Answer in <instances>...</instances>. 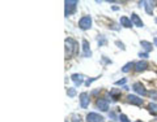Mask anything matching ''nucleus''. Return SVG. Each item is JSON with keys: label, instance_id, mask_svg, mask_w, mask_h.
Listing matches in <instances>:
<instances>
[{"label": "nucleus", "instance_id": "obj_10", "mask_svg": "<svg viewBox=\"0 0 157 122\" xmlns=\"http://www.w3.org/2000/svg\"><path fill=\"white\" fill-rule=\"evenodd\" d=\"M147 68H148V62L145 60H143V61H138V62H135V68H134V69L140 73V71H144Z\"/></svg>", "mask_w": 157, "mask_h": 122}, {"label": "nucleus", "instance_id": "obj_11", "mask_svg": "<svg viewBox=\"0 0 157 122\" xmlns=\"http://www.w3.org/2000/svg\"><path fill=\"white\" fill-rule=\"evenodd\" d=\"M71 79L73 81L75 86H81L84 82V75L83 74H72L71 75Z\"/></svg>", "mask_w": 157, "mask_h": 122}, {"label": "nucleus", "instance_id": "obj_29", "mask_svg": "<svg viewBox=\"0 0 157 122\" xmlns=\"http://www.w3.org/2000/svg\"><path fill=\"white\" fill-rule=\"evenodd\" d=\"M156 22H157V18H156Z\"/></svg>", "mask_w": 157, "mask_h": 122}, {"label": "nucleus", "instance_id": "obj_26", "mask_svg": "<svg viewBox=\"0 0 157 122\" xmlns=\"http://www.w3.org/2000/svg\"><path fill=\"white\" fill-rule=\"evenodd\" d=\"M109 117H111V118H115V113H109Z\"/></svg>", "mask_w": 157, "mask_h": 122}, {"label": "nucleus", "instance_id": "obj_6", "mask_svg": "<svg viewBox=\"0 0 157 122\" xmlns=\"http://www.w3.org/2000/svg\"><path fill=\"white\" fill-rule=\"evenodd\" d=\"M89 103H90V99H89V95L87 92H81L80 94V105L81 108H88L89 107Z\"/></svg>", "mask_w": 157, "mask_h": 122}, {"label": "nucleus", "instance_id": "obj_3", "mask_svg": "<svg viewBox=\"0 0 157 122\" xmlns=\"http://www.w3.org/2000/svg\"><path fill=\"white\" fill-rule=\"evenodd\" d=\"M78 27L81 30H88V29L92 27V17L90 16H84L81 17L80 21H78Z\"/></svg>", "mask_w": 157, "mask_h": 122}, {"label": "nucleus", "instance_id": "obj_13", "mask_svg": "<svg viewBox=\"0 0 157 122\" xmlns=\"http://www.w3.org/2000/svg\"><path fill=\"white\" fill-rule=\"evenodd\" d=\"M131 21H132V24L135 25V26H138V27H143V26H144L143 21L140 20V17H139L136 13H132V14H131Z\"/></svg>", "mask_w": 157, "mask_h": 122}, {"label": "nucleus", "instance_id": "obj_21", "mask_svg": "<svg viewBox=\"0 0 157 122\" xmlns=\"http://www.w3.org/2000/svg\"><path fill=\"white\" fill-rule=\"evenodd\" d=\"M98 78H99V77H96V78H92V79H88L87 82H85V86H89L90 83H93V82H94V81H97Z\"/></svg>", "mask_w": 157, "mask_h": 122}, {"label": "nucleus", "instance_id": "obj_22", "mask_svg": "<svg viewBox=\"0 0 157 122\" xmlns=\"http://www.w3.org/2000/svg\"><path fill=\"white\" fill-rule=\"evenodd\" d=\"M126 82H127V79H126V78H123V79H120V81H117V82H115V85H118V86H120V85H126Z\"/></svg>", "mask_w": 157, "mask_h": 122}, {"label": "nucleus", "instance_id": "obj_28", "mask_svg": "<svg viewBox=\"0 0 157 122\" xmlns=\"http://www.w3.org/2000/svg\"><path fill=\"white\" fill-rule=\"evenodd\" d=\"M135 122H141V121H135Z\"/></svg>", "mask_w": 157, "mask_h": 122}, {"label": "nucleus", "instance_id": "obj_7", "mask_svg": "<svg viewBox=\"0 0 157 122\" xmlns=\"http://www.w3.org/2000/svg\"><path fill=\"white\" fill-rule=\"evenodd\" d=\"M132 90L135 92H136V94H139L140 96H145L148 94L147 92V90L144 88V86H143L141 83H139V82H136V83H134V86H132Z\"/></svg>", "mask_w": 157, "mask_h": 122}, {"label": "nucleus", "instance_id": "obj_4", "mask_svg": "<svg viewBox=\"0 0 157 122\" xmlns=\"http://www.w3.org/2000/svg\"><path fill=\"white\" fill-rule=\"evenodd\" d=\"M96 105H97V108L99 110H102V112H108L109 110V101L103 98H98L97 101H96Z\"/></svg>", "mask_w": 157, "mask_h": 122}, {"label": "nucleus", "instance_id": "obj_1", "mask_svg": "<svg viewBox=\"0 0 157 122\" xmlns=\"http://www.w3.org/2000/svg\"><path fill=\"white\" fill-rule=\"evenodd\" d=\"M77 51H78L77 42L72 38H67L66 39V56L70 57L72 55H76Z\"/></svg>", "mask_w": 157, "mask_h": 122}, {"label": "nucleus", "instance_id": "obj_5", "mask_svg": "<svg viewBox=\"0 0 157 122\" xmlns=\"http://www.w3.org/2000/svg\"><path fill=\"white\" fill-rule=\"evenodd\" d=\"M87 122H103V117L98 113L90 112L87 114Z\"/></svg>", "mask_w": 157, "mask_h": 122}, {"label": "nucleus", "instance_id": "obj_20", "mask_svg": "<svg viewBox=\"0 0 157 122\" xmlns=\"http://www.w3.org/2000/svg\"><path fill=\"white\" fill-rule=\"evenodd\" d=\"M119 120H120V122H130L126 114H120V116H119Z\"/></svg>", "mask_w": 157, "mask_h": 122}, {"label": "nucleus", "instance_id": "obj_2", "mask_svg": "<svg viewBox=\"0 0 157 122\" xmlns=\"http://www.w3.org/2000/svg\"><path fill=\"white\" fill-rule=\"evenodd\" d=\"M64 4H66V13L64 14H66V17H68V16H71V14H73L76 12L78 1H76V0H67Z\"/></svg>", "mask_w": 157, "mask_h": 122}, {"label": "nucleus", "instance_id": "obj_16", "mask_svg": "<svg viewBox=\"0 0 157 122\" xmlns=\"http://www.w3.org/2000/svg\"><path fill=\"white\" fill-rule=\"evenodd\" d=\"M144 8H145V12L148 14H152L153 13V3L152 1H144Z\"/></svg>", "mask_w": 157, "mask_h": 122}, {"label": "nucleus", "instance_id": "obj_23", "mask_svg": "<svg viewBox=\"0 0 157 122\" xmlns=\"http://www.w3.org/2000/svg\"><path fill=\"white\" fill-rule=\"evenodd\" d=\"M149 95H151V98H152L153 100H157V91H152Z\"/></svg>", "mask_w": 157, "mask_h": 122}, {"label": "nucleus", "instance_id": "obj_24", "mask_svg": "<svg viewBox=\"0 0 157 122\" xmlns=\"http://www.w3.org/2000/svg\"><path fill=\"white\" fill-rule=\"evenodd\" d=\"M139 57H143V59H147V57H148V52H140V53H139Z\"/></svg>", "mask_w": 157, "mask_h": 122}, {"label": "nucleus", "instance_id": "obj_18", "mask_svg": "<svg viewBox=\"0 0 157 122\" xmlns=\"http://www.w3.org/2000/svg\"><path fill=\"white\" fill-rule=\"evenodd\" d=\"M148 109H149V112H151L153 116H157V104L156 103H151V104H149Z\"/></svg>", "mask_w": 157, "mask_h": 122}, {"label": "nucleus", "instance_id": "obj_17", "mask_svg": "<svg viewBox=\"0 0 157 122\" xmlns=\"http://www.w3.org/2000/svg\"><path fill=\"white\" fill-rule=\"evenodd\" d=\"M135 68V62H127L126 65H124L123 68H122V71L123 73H128L131 69H134Z\"/></svg>", "mask_w": 157, "mask_h": 122}, {"label": "nucleus", "instance_id": "obj_14", "mask_svg": "<svg viewBox=\"0 0 157 122\" xmlns=\"http://www.w3.org/2000/svg\"><path fill=\"white\" fill-rule=\"evenodd\" d=\"M110 98H111L113 100H118L120 98V90L119 88H113L111 91H110Z\"/></svg>", "mask_w": 157, "mask_h": 122}, {"label": "nucleus", "instance_id": "obj_8", "mask_svg": "<svg viewBox=\"0 0 157 122\" xmlns=\"http://www.w3.org/2000/svg\"><path fill=\"white\" fill-rule=\"evenodd\" d=\"M127 101L130 103V104H134V105H141L143 104V99L141 98H139V96L136 95H128L127 96Z\"/></svg>", "mask_w": 157, "mask_h": 122}, {"label": "nucleus", "instance_id": "obj_25", "mask_svg": "<svg viewBox=\"0 0 157 122\" xmlns=\"http://www.w3.org/2000/svg\"><path fill=\"white\" fill-rule=\"evenodd\" d=\"M115 44H117L119 48H122V49H126V47H124V44H123V43H120V42H115Z\"/></svg>", "mask_w": 157, "mask_h": 122}, {"label": "nucleus", "instance_id": "obj_15", "mask_svg": "<svg viewBox=\"0 0 157 122\" xmlns=\"http://www.w3.org/2000/svg\"><path fill=\"white\" fill-rule=\"evenodd\" d=\"M140 46H141V47L144 48L147 52H151L152 48H153L152 43H151V42H147V40H141V42H140Z\"/></svg>", "mask_w": 157, "mask_h": 122}, {"label": "nucleus", "instance_id": "obj_27", "mask_svg": "<svg viewBox=\"0 0 157 122\" xmlns=\"http://www.w3.org/2000/svg\"><path fill=\"white\" fill-rule=\"evenodd\" d=\"M153 43H155V46L157 47V38H153Z\"/></svg>", "mask_w": 157, "mask_h": 122}, {"label": "nucleus", "instance_id": "obj_12", "mask_svg": "<svg viewBox=\"0 0 157 122\" xmlns=\"http://www.w3.org/2000/svg\"><path fill=\"white\" fill-rule=\"evenodd\" d=\"M120 26H123V27H132L134 26V24H132V21H131V18H128L127 16H123V17H120Z\"/></svg>", "mask_w": 157, "mask_h": 122}, {"label": "nucleus", "instance_id": "obj_9", "mask_svg": "<svg viewBox=\"0 0 157 122\" xmlns=\"http://www.w3.org/2000/svg\"><path fill=\"white\" fill-rule=\"evenodd\" d=\"M83 56L84 57H90L92 56V51H90V46L87 39H83Z\"/></svg>", "mask_w": 157, "mask_h": 122}, {"label": "nucleus", "instance_id": "obj_19", "mask_svg": "<svg viewBox=\"0 0 157 122\" xmlns=\"http://www.w3.org/2000/svg\"><path fill=\"white\" fill-rule=\"evenodd\" d=\"M67 95H68L70 98H73V96L76 95V88H68V91H67Z\"/></svg>", "mask_w": 157, "mask_h": 122}]
</instances>
